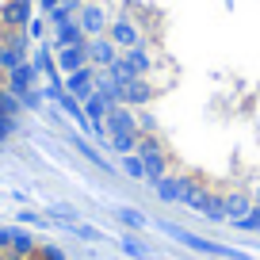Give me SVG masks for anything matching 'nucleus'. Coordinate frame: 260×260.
<instances>
[{"label":"nucleus","mask_w":260,"mask_h":260,"mask_svg":"<svg viewBox=\"0 0 260 260\" xmlns=\"http://www.w3.org/2000/svg\"><path fill=\"white\" fill-rule=\"evenodd\" d=\"M4 8H8V0H0V16H4Z\"/></svg>","instance_id":"obj_1"}]
</instances>
